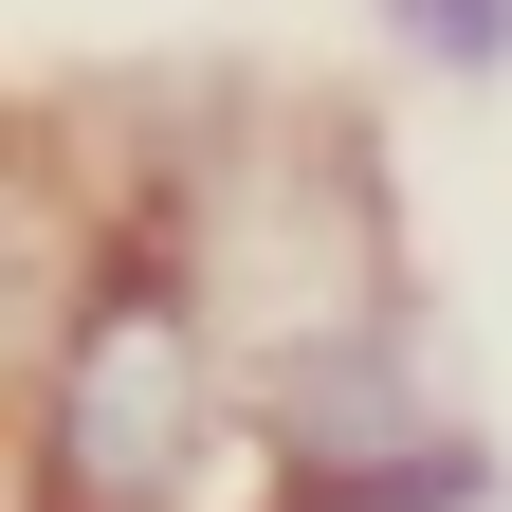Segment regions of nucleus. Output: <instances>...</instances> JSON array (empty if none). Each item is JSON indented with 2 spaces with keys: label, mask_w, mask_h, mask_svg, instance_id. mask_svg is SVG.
I'll return each instance as SVG.
<instances>
[{
  "label": "nucleus",
  "mask_w": 512,
  "mask_h": 512,
  "mask_svg": "<svg viewBox=\"0 0 512 512\" xmlns=\"http://www.w3.org/2000/svg\"><path fill=\"white\" fill-rule=\"evenodd\" d=\"M238 458H275L238 311L202 293V256H110L37 366V512H220Z\"/></svg>",
  "instance_id": "nucleus-1"
},
{
  "label": "nucleus",
  "mask_w": 512,
  "mask_h": 512,
  "mask_svg": "<svg viewBox=\"0 0 512 512\" xmlns=\"http://www.w3.org/2000/svg\"><path fill=\"white\" fill-rule=\"evenodd\" d=\"M384 37L421 74H512V0H384Z\"/></svg>",
  "instance_id": "nucleus-2"
}]
</instances>
